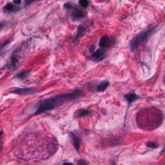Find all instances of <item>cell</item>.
I'll list each match as a JSON object with an SVG mask.
<instances>
[{"label": "cell", "instance_id": "1", "mask_svg": "<svg viewBox=\"0 0 165 165\" xmlns=\"http://www.w3.org/2000/svg\"><path fill=\"white\" fill-rule=\"evenodd\" d=\"M83 95H84L83 91L77 89V90H75L74 92L59 94V95H56L54 97L48 98V99L42 100L39 103H38V107L33 115L37 116L42 113L47 112V111L53 110V109L57 108V107H59L60 105H62V104L68 103V101L74 100L77 99H79V98L83 97Z\"/></svg>", "mask_w": 165, "mask_h": 165}, {"label": "cell", "instance_id": "2", "mask_svg": "<svg viewBox=\"0 0 165 165\" xmlns=\"http://www.w3.org/2000/svg\"><path fill=\"white\" fill-rule=\"evenodd\" d=\"M155 28H157L155 26L151 27L147 30L142 31V32H140L138 35H136L134 38H132V39L129 41V49H131V51L134 52L141 44H143L147 42L149 38L151 37V35L154 32Z\"/></svg>", "mask_w": 165, "mask_h": 165}, {"label": "cell", "instance_id": "3", "mask_svg": "<svg viewBox=\"0 0 165 165\" xmlns=\"http://www.w3.org/2000/svg\"><path fill=\"white\" fill-rule=\"evenodd\" d=\"M116 44V40L114 38H110L109 36L107 35H104L100 39V42H99V46L100 48H103V49H108L110 47H112L114 44Z\"/></svg>", "mask_w": 165, "mask_h": 165}, {"label": "cell", "instance_id": "4", "mask_svg": "<svg viewBox=\"0 0 165 165\" xmlns=\"http://www.w3.org/2000/svg\"><path fill=\"white\" fill-rule=\"evenodd\" d=\"M87 13L84 9L77 8V6H74L71 10V17L74 20H80L86 18Z\"/></svg>", "mask_w": 165, "mask_h": 165}, {"label": "cell", "instance_id": "5", "mask_svg": "<svg viewBox=\"0 0 165 165\" xmlns=\"http://www.w3.org/2000/svg\"><path fill=\"white\" fill-rule=\"evenodd\" d=\"M106 57V49H103V48H100L95 50V52L92 53V56H91V60L96 63H99Z\"/></svg>", "mask_w": 165, "mask_h": 165}, {"label": "cell", "instance_id": "6", "mask_svg": "<svg viewBox=\"0 0 165 165\" xmlns=\"http://www.w3.org/2000/svg\"><path fill=\"white\" fill-rule=\"evenodd\" d=\"M11 94H15V95H34L36 93V89L33 87H27V88H15L14 90L10 92Z\"/></svg>", "mask_w": 165, "mask_h": 165}, {"label": "cell", "instance_id": "7", "mask_svg": "<svg viewBox=\"0 0 165 165\" xmlns=\"http://www.w3.org/2000/svg\"><path fill=\"white\" fill-rule=\"evenodd\" d=\"M18 11H20V7H17L15 5H14L13 3H7L4 8H3V12L6 14H11V13H17Z\"/></svg>", "mask_w": 165, "mask_h": 165}, {"label": "cell", "instance_id": "8", "mask_svg": "<svg viewBox=\"0 0 165 165\" xmlns=\"http://www.w3.org/2000/svg\"><path fill=\"white\" fill-rule=\"evenodd\" d=\"M86 31H87V29H86V27H85V25H83V24H80V25H79V26L77 27V35L74 36V43H77L78 40L84 36V34L86 33Z\"/></svg>", "mask_w": 165, "mask_h": 165}, {"label": "cell", "instance_id": "9", "mask_svg": "<svg viewBox=\"0 0 165 165\" xmlns=\"http://www.w3.org/2000/svg\"><path fill=\"white\" fill-rule=\"evenodd\" d=\"M18 62H20V58H18V56L14 52V53H13L12 57H11V60H10V63H9L8 68L10 69L11 71H13V70H15V69H17L18 65Z\"/></svg>", "mask_w": 165, "mask_h": 165}, {"label": "cell", "instance_id": "10", "mask_svg": "<svg viewBox=\"0 0 165 165\" xmlns=\"http://www.w3.org/2000/svg\"><path fill=\"white\" fill-rule=\"evenodd\" d=\"M70 136H71L72 138L74 149L77 150V152H79V150H80V139H79L78 136L77 134H74V132H70Z\"/></svg>", "mask_w": 165, "mask_h": 165}, {"label": "cell", "instance_id": "11", "mask_svg": "<svg viewBox=\"0 0 165 165\" xmlns=\"http://www.w3.org/2000/svg\"><path fill=\"white\" fill-rule=\"evenodd\" d=\"M125 100L128 101V105L129 104H131L133 101H135V100H137L139 98L138 95H136L135 93H133V92H131V93H128V94H126V95H125Z\"/></svg>", "mask_w": 165, "mask_h": 165}, {"label": "cell", "instance_id": "12", "mask_svg": "<svg viewBox=\"0 0 165 165\" xmlns=\"http://www.w3.org/2000/svg\"><path fill=\"white\" fill-rule=\"evenodd\" d=\"M91 111L88 109H78L75 111L74 113V118H82V117H86L90 115Z\"/></svg>", "mask_w": 165, "mask_h": 165}, {"label": "cell", "instance_id": "13", "mask_svg": "<svg viewBox=\"0 0 165 165\" xmlns=\"http://www.w3.org/2000/svg\"><path fill=\"white\" fill-rule=\"evenodd\" d=\"M109 85H110V83H109L108 80L101 81L100 84L97 85V91L98 92H103V91H105L106 89L108 88Z\"/></svg>", "mask_w": 165, "mask_h": 165}, {"label": "cell", "instance_id": "14", "mask_svg": "<svg viewBox=\"0 0 165 165\" xmlns=\"http://www.w3.org/2000/svg\"><path fill=\"white\" fill-rule=\"evenodd\" d=\"M30 72H31V70H26V71H21L18 74L15 75V78H18V79H20V80H23V79L25 78H27L28 77V75L30 74Z\"/></svg>", "mask_w": 165, "mask_h": 165}, {"label": "cell", "instance_id": "15", "mask_svg": "<svg viewBox=\"0 0 165 165\" xmlns=\"http://www.w3.org/2000/svg\"><path fill=\"white\" fill-rule=\"evenodd\" d=\"M79 5H80L81 8L86 9L88 8V6L90 5V1H89V0H79Z\"/></svg>", "mask_w": 165, "mask_h": 165}, {"label": "cell", "instance_id": "16", "mask_svg": "<svg viewBox=\"0 0 165 165\" xmlns=\"http://www.w3.org/2000/svg\"><path fill=\"white\" fill-rule=\"evenodd\" d=\"M146 146H147L148 148H152V149H157L158 147V144L157 143H154V142H151L149 141L146 143Z\"/></svg>", "mask_w": 165, "mask_h": 165}, {"label": "cell", "instance_id": "17", "mask_svg": "<svg viewBox=\"0 0 165 165\" xmlns=\"http://www.w3.org/2000/svg\"><path fill=\"white\" fill-rule=\"evenodd\" d=\"M12 39H9V40H7V41H5V42L4 43H3L2 44H1V46H0V50H2L3 48H4V47L6 46H8V44H10L11 42H12Z\"/></svg>", "mask_w": 165, "mask_h": 165}, {"label": "cell", "instance_id": "18", "mask_svg": "<svg viewBox=\"0 0 165 165\" xmlns=\"http://www.w3.org/2000/svg\"><path fill=\"white\" fill-rule=\"evenodd\" d=\"M36 1H38V0H24V6L25 7H28L29 5L33 4V3Z\"/></svg>", "mask_w": 165, "mask_h": 165}, {"label": "cell", "instance_id": "19", "mask_svg": "<svg viewBox=\"0 0 165 165\" xmlns=\"http://www.w3.org/2000/svg\"><path fill=\"white\" fill-rule=\"evenodd\" d=\"M77 164H78V165H88V163H87L84 159H79V160H77Z\"/></svg>", "mask_w": 165, "mask_h": 165}, {"label": "cell", "instance_id": "20", "mask_svg": "<svg viewBox=\"0 0 165 165\" xmlns=\"http://www.w3.org/2000/svg\"><path fill=\"white\" fill-rule=\"evenodd\" d=\"M14 1V3L15 5H20L21 4V2H22V0H13Z\"/></svg>", "mask_w": 165, "mask_h": 165}, {"label": "cell", "instance_id": "21", "mask_svg": "<svg viewBox=\"0 0 165 165\" xmlns=\"http://www.w3.org/2000/svg\"><path fill=\"white\" fill-rule=\"evenodd\" d=\"M89 51H90L91 53H93V52H95V46H91V47H90V49H89Z\"/></svg>", "mask_w": 165, "mask_h": 165}, {"label": "cell", "instance_id": "22", "mask_svg": "<svg viewBox=\"0 0 165 165\" xmlns=\"http://www.w3.org/2000/svg\"><path fill=\"white\" fill-rule=\"evenodd\" d=\"M5 26V22H0V31L3 29V27Z\"/></svg>", "mask_w": 165, "mask_h": 165}, {"label": "cell", "instance_id": "23", "mask_svg": "<svg viewBox=\"0 0 165 165\" xmlns=\"http://www.w3.org/2000/svg\"><path fill=\"white\" fill-rule=\"evenodd\" d=\"M63 165H74V164L72 162H65V163H63Z\"/></svg>", "mask_w": 165, "mask_h": 165}, {"label": "cell", "instance_id": "24", "mask_svg": "<svg viewBox=\"0 0 165 165\" xmlns=\"http://www.w3.org/2000/svg\"><path fill=\"white\" fill-rule=\"evenodd\" d=\"M2 135H3V131H0V138L2 137ZM0 149H1V143H0Z\"/></svg>", "mask_w": 165, "mask_h": 165}, {"label": "cell", "instance_id": "25", "mask_svg": "<svg viewBox=\"0 0 165 165\" xmlns=\"http://www.w3.org/2000/svg\"><path fill=\"white\" fill-rule=\"evenodd\" d=\"M165 153V147L163 148V150H162V152H161V153H160V154H163Z\"/></svg>", "mask_w": 165, "mask_h": 165}, {"label": "cell", "instance_id": "26", "mask_svg": "<svg viewBox=\"0 0 165 165\" xmlns=\"http://www.w3.org/2000/svg\"><path fill=\"white\" fill-rule=\"evenodd\" d=\"M111 165H115V164H114V162H112V163H111Z\"/></svg>", "mask_w": 165, "mask_h": 165}]
</instances>
